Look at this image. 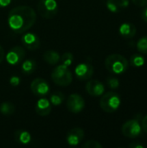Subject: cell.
<instances>
[{"mask_svg": "<svg viewBox=\"0 0 147 148\" xmlns=\"http://www.w3.org/2000/svg\"><path fill=\"white\" fill-rule=\"evenodd\" d=\"M142 127L139 121L137 119L129 120L125 122L121 127V132L125 137L135 139L142 134Z\"/></svg>", "mask_w": 147, "mask_h": 148, "instance_id": "obj_6", "label": "cell"}, {"mask_svg": "<svg viewBox=\"0 0 147 148\" xmlns=\"http://www.w3.org/2000/svg\"><path fill=\"white\" fill-rule=\"evenodd\" d=\"M0 112L3 115L10 116V115H12L16 112V107L13 103L5 101V102H3L1 104Z\"/></svg>", "mask_w": 147, "mask_h": 148, "instance_id": "obj_20", "label": "cell"}, {"mask_svg": "<svg viewBox=\"0 0 147 148\" xmlns=\"http://www.w3.org/2000/svg\"><path fill=\"white\" fill-rule=\"evenodd\" d=\"M65 100V96L64 95L60 92V91H57V92H55L53 94L50 95V97H49V101L51 103L52 106H60L63 103Z\"/></svg>", "mask_w": 147, "mask_h": 148, "instance_id": "obj_21", "label": "cell"}, {"mask_svg": "<svg viewBox=\"0 0 147 148\" xmlns=\"http://www.w3.org/2000/svg\"><path fill=\"white\" fill-rule=\"evenodd\" d=\"M12 0H0V8H5L11 3Z\"/></svg>", "mask_w": 147, "mask_h": 148, "instance_id": "obj_30", "label": "cell"}, {"mask_svg": "<svg viewBox=\"0 0 147 148\" xmlns=\"http://www.w3.org/2000/svg\"><path fill=\"white\" fill-rule=\"evenodd\" d=\"M35 109L38 115L44 117V116H48L51 113L52 105L49 100L46 98H41L36 101Z\"/></svg>", "mask_w": 147, "mask_h": 148, "instance_id": "obj_14", "label": "cell"}, {"mask_svg": "<svg viewBox=\"0 0 147 148\" xmlns=\"http://www.w3.org/2000/svg\"><path fill=\"white\" fill-rule=\"evenodd\" d=\"M60 61L62 62V64H63L67 67H70L74 62V56L70 52H65L61 56Z\"/></svg>", "mask_w": 147, "mask_h": 148, "instance_id": "obj_23", "label": "cell"}, {"mask_svg": "<svg viewBox=\"0 0 147 148\" xmlns=\"http://www.w3.org/2000/svg\"><path fill=\"white\" fill-rule=\"evenodd\" d=\"M36 21V11L33 8L26 5L13 8L8 15L9 28L16 34L26 32L35 24Z\"/></svg>", "mask_w": 147, "mask_h": 148, "instance_id": "obj_1", "label": "cell"}, {"mask_svg": "<svg viewBox=\"0 0 147 148\" xmlns=\"http://www.w3.org/2000/svg\"><path fill=\"white\" fill-rule=\"evenodd\" d=\"M141 16H142V18H143V20H144L146 23H147V7L146 8H145V9L143 10Z\"/></svg>", "mask_w": 147, "mask_h": 148, "instance_id": "obj_33", "label": "cell"}, {"mask_svg": "<svg viewBox=\"0 0 147 148\" xmlns=\"http://www.w3.org/2000/svg\"><path fill=\"white\" fill-rule=\"evenodd\" d=\"M67 108L73 114L81 113L85 108V101L80 95L72 94L67 100Z\"/></svg>", "mask_w": 147, "mask_h": 148, "instance_id": "obj_8", "label": "cell"}, {"mask_svg": "<svg viewBox=\"0 0 147 148\" xmlns=\"http://www.w3.org/2000/svg\"><path fill=\"white\" fill-rule=\"evenodd\" d=\"M4 57H5V52H4V49H3V48L0 45V63L4 60Z\"/></svg>", "mask_w": 147, "mask_h": 148, "instance_id": "obj_32", "label": "cell"}, {"mask_svg": "<svg viewBox=\"0 0 147 148\" xmlns=\"http://www.w3.org/2000/svg\"><path fill=\"white\" fill-rule=\"evenodd\" d=\"M22 44L29 50H36L40 48L41 41L39 36L33 32H24L21 38Z\"/></svg>", "mask_w": 147, "mask_h": 148, "instance_id": "obj_11", "label": "cell"}, {"mask_svg": "<svg viewBox=\"0 0 147 148\" xmlns=\"http://www.w3.org/2000/svg\"><path fill=\"white\" fill-rule=\"evenodd\" d=\"M133 3L139 7H146L147 6V0H132Z\"/></svg>", "mask_w": 147, "mask_h": 148, "instance_id": "obj_28", "label": "cell"}, {"mask_svg": "<svg viewBox=\"0 0 147 148\" xmlns=\"http://www.w3.org/2000/svg\"><path fill=\"white\" fill-rule=\"evenodd\" d=\"M107 83L108 87L112 89H117L120 86V82L117 78L115 77H109L107 80Z\"/></svg>", "mask_w": 147, "mask_h": 148, "instance_id": "obj_26", "label": "cell"}, {"mask_svg": "<svg viewBox=\"0 0 147 148\" xmlns=\"http://www.w3.org/2000/svg\"><path fill=\"white\" fill-rule=\"evenodd\" d=\"M75 75L80 81H88L94 75V67L89 62H81L75 67Z\"/></svg>", "mask_w": 147, "mask_h": 148, "instance_id": "obj_10", "label": "cell"}, {"mask_svg": "<svg viewBox=\"0 0 147 148\" xmlns=\"http://www.w3.org/2000/svg\"><path fill=\"white\" fill-rule=\"evenodd\" d=\"M145 64V57L140 54H133L130 58V65L132 67L139 68Z\"/></svg>", "mask_w": 147, "mask_h": 148, "instance_id": "obj_22", "label": "cell"}, {"mask_svg": "<svg viewBox=\"0 0 147 148\" xmlns=\"http://www.w3.org/2000/svg\"><path fill=\"white\" fill-rule=\"evenodd\" d=\"M42 58L47 63H49L50 65H55L60 62L61 56L59 55V53L57 51L49 49V50H46L43 53Z\"/></svg>", "mask_w": 147, "mask_h": 148, "instance_id": "obj_18", "label": "cell"}, {"mask_svg": "<svg viewBox=\"0 0 147 148\" xmlns=\"http://www.w3.org/2000/svg\"><path fill=\"white\" fill-rule=\"evenodd\" d=\"M82 148H102V145L99 142V141H96V140H88L86 141L85 143L82 144L81 146Z\"/></svg>", "mask_w": 147, "mask_h": 148, "instance_id": "obj_25", "label": "cell"}, {"mask_svg": "<svg viewBox=\"0 0 147 148\" xmlns=\"http://www.w3.org/2000/svg\"><path fill=\"white\" fill-rule=\"evenodd\" d=\"M22 66H21V69H22V72L26 75H31L33 74L36 68H37V64H36V62L33 59H26V60H23L22 62Z\"/></svg>", "mask_w": 147, "mask_h": 148, "instance_id": "obj_19", "label": "cell"}, {"mask_svg": "<svg viewBox=\"0 0 147 148\" xmlns=\"http://www.w3.org/2000/svg\"><path fill=\"white\" fill-rule=\"evenodd\" d=\"M39 14L46 19L53 18L58 12V3L56 0H39L37 3Z\"/></svg>", "mask_w": 147, "mask_h": 148, "instance_id": "obj_5", "label": "cell"}, {"mask_svg": "<svg viewBox=\"0 0 147 148\" xmlns=\"http://www.w3.org/2000/svg\"><path fill=\"white\" fill-rule=\"evenodd\" d=\"M107 8L113 13L120 12L129 5V0H107Z\"/></svg>", "mask_w": 147, "mask_h": 148, "instance_id": "obj_15", "label": "cell"}, {"mask_svg": "<svg viewBox=\"0 0 147 148\" xmlns=\"http://www.w3.org/2000/svg\"><path fill=\"white\" fill-rule=\"evenodd\" d=\"M85 133L84 131L80 127H75L72 128L66 136V140L68 146L70 147H76L78 146L84 139Z\"/></svg>", "mask_w": 147, "mask_h": 148, "instance_id": "obj_12", "label": "cell"}, {"mask_svg": "<svg viewBox=\"0 0 147 148\" xmlns=\"http://www.w3.org/2000/svg\"><path fill=\"white\" fill-rule=\"evenodd\" d=\"M119 32H120V35L122 37H124L126 39H130V38H133L136 35L137 29H136V26L133 23H124L120 26Z\"/></svg>", "mask_w": 147, "mask_h": 148, "instance_id": "obj_16", "label": "cell"}, {"mask_svg": "<svg viewBox=\"0 0 147 148\" xmlns=\"http://www.w3.org/2000/svg\"><path fill=\"white\" fill-rule=\"evenodd\" d=\"M10 84L12 86V87H17L20 85L21 83V80H20V77L17 76V75H12L10 78V81H9Z\"/></svg>", "mask_w": 147, "mask_h": 148, "instance_id": "obj_27", "label": "cell"}, {"mask_svg": "<svg viewBox=\"0 0 147 148\" xmlns=\"http://www.w3.org/2000/svg\"><path fill=\"white\" fill-rule=\"evenodd\" d=\"M121 104L120 96L115 92H107L102 95L100 106L106 113H113L119 109Z\"/></svg>", "mask_w": 147, "mask_h": 148, "instance_id": "obj_4", "label": "cell"}, {"mask_svg": "<svg viewBox=\"0 0 147 148\" xmlns=\"http://www.w3.org/2000/svg\"><path fill=\"white\" fill-rule=\"evenodd\" d=\"M86 90L91 96H101L105 92L104 84L98 80H90L86 84Z\"/></svg>", "mask_w": 147, "mask_h": 148, "instance_id": "obj_13", "label": "cell"}, {"mask_svg": "<svg viewBox=\"0 0 147 148\" xmlns=\"http://www.w3.org/2000/svg\"><path fill=\"white\" fill-rule=\"evenodd\" d=\"M137 49L140 53L147 55V36H144V37H141L138 41Z\"/></svg>", "mask_w": 147, "mask_h": 148, "instance_id": "obj_24", "label": "cell"}, {"mask_svg": "<svg viewBox=\"0 0 147 148\" xmlns=\"http://www.w3.org/2000/svg\"><path fill=\"white\" fill-rule=\"evenodd\" d=\"M51 78L54 83L61 87L68 86L73 81V75L69 69V67H67L63 64L58 65L51 73Z\"/></svg>", "mask_w": 147, "mask_h": 148, "instance_id": "obj_3", "label": "cell"}, {"mask_svg": "<svg viewBox=\"0 0 147 148\" xmlns=\"http://www.w3.org/2000/svg\"><path fill=\"white\" fill-rule=\"evenodd\" d=\"M26 56L25 49L22 46H15L11 48L8 53L5 55V60L6 62L11 65V66H16L18 64H21L22 62L24 60Z\"/></svg>", "mask_w": 147, "mask_h": 148, "instance_id": "obj_7", "label": "cell"}, {"mask_svg": "<svg viewBox=\"0 0 147 148\" xmlns=\"http://www.w3.org/2000/svg\"><path fill=\"white\" fill-rule=\"evenodd\" d=\"M141 127L144 132H146L147 134V114L142 119L141 121Z\"/></svg>", "mask_w": 147, "mask_h": 148, "instance_id": "obj_29", "label": "cell"}, {"mask_svg": "<svg viewBox=\"0 0 147 148\" xmlns=\"http://www.w3.org/2000/svg\"><path fill=\"white\" fill-rule=\"evenodd\" d=\"M128 147H130V148H144L145 147V146H144L143 144H139V143H135V142H133V143H131V144H129V145H128Z\"/></svg>", "mask_w": 147, "mask_h": 148, "instance_id": "obj_31", "label": "cell"}, {"mask_svg": "<svg viewBox=\"0 0 147 148\" xmlns=\"http://www.w3.org/2000/svg\"><path fill=\"white\" fill-rule=\"evenodd\" d=\"M14 138H15V140L16 143L23 145V146L29 145L32 140L31 134L28 131L23 130V129L16 130L14 134Z\"/></svg>", "mask_w": 147, "mask_h": 148, "instance_id": "obj_17", "label": "cell"}, {"mask_svg": "<svg viewBox=\"0 0 147 148\" xmlns=\"http://www.w3.org/2000/svg\"><path fill=\"white\" fill-rule=\"evenodd\" d=\"M129 66V62L127 59L120 54L109 55L105 60L106 69L115 75H120L125 73Z\"/></svg>", "mask_w": 147, "mask_h": 148, "instance_id": "obj_2", "label": "cell"}, {"mask_svg": "<svg viewBox=\"0 0 147 148\" xmlns=\"http://www.w3.org/2000/svg\"><path fill=\"white\" fill-rule=\"evenodd\" d=\"M30 89L35 95L39 97L48 95L50 91L48 82L42 78H36L30 84Z\"/></svg>", "mask_w": 147, "mask_h": 148, "instance_id": "obj_9", "label": "cell"}]
</instances>
